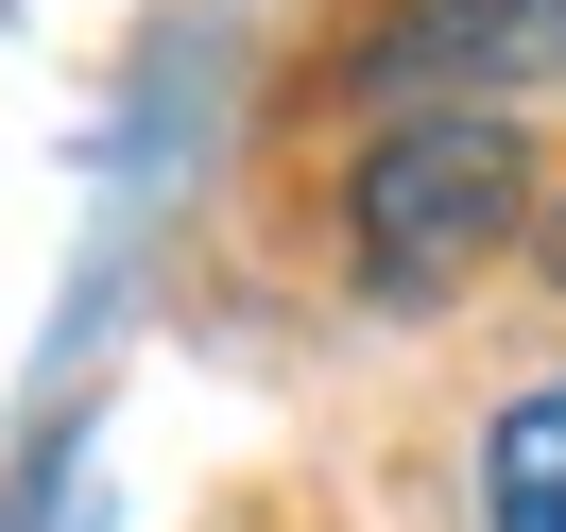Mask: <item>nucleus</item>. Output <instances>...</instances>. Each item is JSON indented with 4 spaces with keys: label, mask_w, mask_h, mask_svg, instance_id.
Wrapping results in <instances>:
<instances>
[{
    "label": "nucleus",
    "mask_w": 566,
    "mask_h": 532,
    "mask_svg": "<svg viewBox=\"0 0 566 532\" xmlns=\"http://www.w3.org/2000/svg\"><path fill=\"white\" fill-rule=\"evenodd\" d=\"M532 138L497 104H412V121H378L360 138V173H344V275L360 292H395V310H429V292H463L497 241H532Z\"/></svg>",
    "instance_id": "1"
},
{
    "label": "nucleus",
    "mask_w": 566,
    "mask_h": 532,
    "mask_svg": "<svg viewBox=\"0 0 566 532\" xmlns=\"http://www.w3.org/2000/svg\"><path fill=\"white\" fill-rule=\"evenodd\" d=\"M532 258H549V275H566V189H549V223H532Z\"/></svg>",
    "instance_id": "4"
},
{
    "label": "nucleus",
    "mask_w": 566,
    "mask_h": 532,
    "mask_svg": "<svg viewBox=\"0 0 566 532\" xmlns=\"http://www.w3.org/2000/svg\"><path fill=\"white\" fill-rule=\"evenodd\" d=\"M344 86H360L378 121L566 86V0H378V18H360V52H344Z\"/></svg>",
    "instance_id": "2"
},
{
    "label": "nucleus",
    "mask_w": 566,
    "mask_h": 532,
    "mask_svg": "<svg viewBox=\"0 0 566 532\" xmlns=\"http://www.w3.org/2000/svg\"><path fill=\"white\" fill-rule=\"evenodd\" d=\"M481 532H566V361L532 395H497V429H481Z\"/></svg>",
    "instance_id": "3"
}]
</instances>
